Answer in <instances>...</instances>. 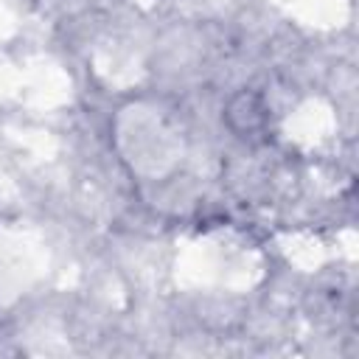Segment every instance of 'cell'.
Segmentation results:
<instances>
[{
	"instance_id": "cell-1",
	"label": "cell",
	"mask_w": 359,
	"mask_h": 359,
	"mask_svg": "<svg viewBox=\"0 0 359 359\" xmlns=\"http://www.w3.org/2000/svg\"><path fill=\"white\" fill-rule=\"evenodd\" d=\"M227 121L241 137H255L266 129V107L255 93H241L230 101Z\"/></svg>"
}]
</instances>
